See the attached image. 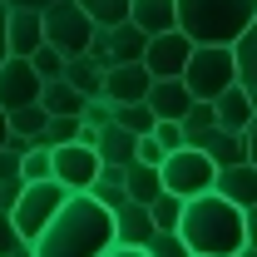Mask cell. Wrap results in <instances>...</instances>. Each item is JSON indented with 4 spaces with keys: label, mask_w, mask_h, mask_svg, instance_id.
<instances>
[{
    "label": "cell",
    "mask_w": 257,
    "mask_h": 257,
    "mask_svg": "<svg viewBox=\"0 0 257 257\" xmlns=\"http://www.w3.org/2000/svg\"><path fill=\"white\" fill-rule=\"evenodd\" d=\"M30 242H35V257H104L114 247V213L94 193H69L64 208Z\"/></svg>",
    "instance_id": "obj_1"
},
{
    "label": "cell",
    "mask_w": 257,
    "mask_h": 257,
    "mask_svg": "<svg viewBox=\"0 0 257 257\" xmlns=\"http://www.w3.org/2000/svg\"><path fill=\"white\" fill-rule=\"evenodd\" d=\"M178 237L188 242L193 257H232L247 247V227H242V208L227 203L223 193H198L183 203V223Z\"/></svg>",
    "instance_id": "obj_2"
},
{
    "label": "cell",
    "mask_w": 257,
    "mask_h": 257,
    "mask_svg": "<svg viewBox=\"0 0 257 257\" xmlns=\"http://www.w3.org/2000/svg\"><path fill=\"white\" fill-rule=\"evenodd\" d=\"M252 15L257 0H178V30L193 45H232Z\"/></svg>",
    "instance_id": "obj_3"
},
{
    "label": "cell",
    "mask_w": 257,
    "mask_h": 257,
    "mask_svg": "<svg viewBox=\"0 0 257 257\" xmlns=\"http://www.w3.org/2000/svg\"><path fill=\"white\" fill-rule=\"evenodd\" d=\"M183 84L193 99H218L227 84H237V55L232 45H193L183 64Z\"/></svg>",
    "instance_id": "obj_4"
},
{
    "label": "cell",
    "mask_w": 257,
    "mask_h": 257,
    "mask_svg": "<svg viewBox=\"0 0 257 257\" xmlns=\"http://www.w3.org/2000/svg\"><path fill=\"white\" fill-rule=\"evenodd\" d=\"M40 15H45V40L60 50L64 60L84 55V50H89V40H94V30H99L94 20L79 10V0H50Z\"/></svg>",
    "instance_id": "obj_5"
},
{
    "label": "cell",
    "mask_w": 257,
    "mask_h": 257,
    "mask_svg": "<svg viewBox=\"0 0 257 257\" xmlns=\"http://www.w3.org/2000/svg\"><path fill=\"white\" fill-rule=\"evenodd\" d=\"M159 173H163V188H168V193H178V198H198V193H213L218 163L208 159L203 149L183 144V149H173V154L159 163Z\"/></svg>",
    "instance_id": "obj_6"
},
{
    "label": "cell",
    "mask_w": 257,
    "mask_h": 257,
    "mask_svg": "<svg viewBox=\"0 0 257 257\" xmlns=\"http://www.w3.org/2000/svg\"><path fill=\"white\" fill-rule=\"evenodd\" d=\"M64 198H69V188H64L60 178L25 183L20 203L10 208V218H15V227H20V237H40V232H45V223H50V218L64 208Z\"/></svg>",
    "instance_id": "obj_7"
},
{
    "label": "cell",
    "mask_w": 257,
    "mask_h": 257,
    "mask_svg": "<svg viewBox=\"0 0 257 257\" xmlns=\"http://www.w3.org/2000/svg\"><path fill=\"white\" fill-rule=\"evenodd\" d=\"M99 168H104V159L94 154V144H55L50 149V173L60 178L69 193H89L99 178Z\"/></svg>",
    "instance_id": "obj_8"
},
{
    "label": "cell",
    "mask_w": 257,
    "mask_h": 257,
    "mask_svg": "<svg viewBox=\"0 0 257 257\" xmlns=\"http://www.w3.org/2000/svg\"><path fill=\"white\" fill-rule=\"evenodd\" d=\"M40 74H35L30 60H20V55H5L0 60V109L10 114V109H25V104H40Z\"/></svg>",
    "instance_id": "obj_9"
},
{
    "label": "cell",
    "mask_w": 257,
    "mask_h": 257,
    "mask_svg": "<svg viewBox=\"0 0 257 257\" xmlns=\"http://www.w3.org/2000/svg\"><path fill=\"white\" fill-rule=\"evenodd\" d=\"M193 55V40L183 30H163V35H149V50H144V64L154 79H183V64Z\"/></svg>",
    "instance_id": "obj_10"
},
{
    "label": "cell",
    "mask_w": 257,
    "mask_h": 257,
    "mask_svg": "<svg viewBox=\"0 0 257 257\" xmlns=\"http://www.w3.org/2000/svg\"><path fill=\"white\" fill-rule=\"evenodd\" d=\"M40 45H45V15L30 10V5H10L5 10V55L30 60Z\"/></svg>",
    "instance_id": "obj_11"
},
{
    "label": "cell",
    "mask_w": 257,
    "mask_h": 257,
    "mask_svg": "<svg viewBox=\"0 0 257 257\" xmlns=\"http://www.w3.org/2000/svg\"><path fill=\"white\" fill-rule=\"evenodd\" d=\"M149 84H154V74H149L144 60L109 64V69H104V99H109V104H144V99H149Z\"/></svg>",
    "instance_id": "obj_12"
},
{
    "label": "cell",
    "mask_w": 257,
    "mask_h": 257,
    "mask_svg": "<svg viewBox=\"0 0 257 257\" xmlns=\"http://www.w3.org/2000/svg\"><path fill=\"white\" fill-rule=\"evenodd\" d=\"M109 213H114V242H124V247H144V242L154 237V213H149V203L124 198V203L109 208Z\"/></svg>",
    "instance_id": "obj_13"
},
{
    "label": "cell",
    "mask_w": 257,
    "mask_h": 257,
    "mask_svg": "<svg viewBox=\"0 0 257 257\" xmlns=\"http://www.w3.org/2000/svg\"><path fill=\"white\" fill-rule=\"evenodd\" d=\"M213 193H223L227 203H237V208H252V203H257V163H252V159H242V163H227V168H218Z\"/></svg>",
    "instance_id": "obj_14"
},
{
    "label": "cell",
    "mask_w": 257,
    "mask_h": 257,
    "mask_svg": "<svg viewBox=\"0 0 257 257\" xmlns=\"http://www.w3.org/2000/svg\"><path fill=\"white\" fill-rule=\"evenodd\" d=\"M188 144H193V149H203V154L218 163V168L247 159V139H242V134H232V128H223V124L203 128V134H198V139H188Z\"/></svg>",
    "instance_id": "obj_15"
},
{
    "label": "cell",
    "mask_w": 257,
    "mask_h": 257,
    "mask_svg": "<svg viewBox=\"0 0 257 257\" xmlns=\"http://www.w3.org/2000/svg\"><path fill=\"white\" fill-rule=\"evenodd\" d=\"M213 109H218V124L232 128V134H242V128L257 119V99L247 94V84H227L223 94L213 99Z\"/></svg>",
    "instance_id": "obj_16"
},
{
    "label": "cell",
    "mask_w": 257,
    "mask_h": 257,
    "mask_svg": "<svg viewBox=\"0 0 257 257\" xmlns=\"http://www.w3.org/2000/svg\"><path fill=\"white\" fill-rule=\"evenodd\" d=\"M144 104L154 109V119H183V114L193 109V94H188L183 79H154Z\"/></svg>",
    "instance_id": "obj_17"
},
{
    "label": "cell",
    "mask_w": 257,
    "mask_h": 257,
    "mask_svg": "<svg viewBox=\"0 0 257 257\" xmlns=\"http://www.w3.org/2000/svg\"><path fill=\"white\" fill-rule=\"evenodd\" d=\"M94 154H99L104 163H119V168H128V163L139 159V134H128L124 124H114V119H109V124L94 134Z\"/></svg>",
    "instance_id": "obj_18"
},
{
    "label": "cell",
    "mask_w": 257,
    "mask_h": 257,
    "mask_svg": "<svg viewBox=\"0 0 257 257\" xmlns=\"http://www.w3.org/2000/svg\"><path fill=\"white\" fill-rule=\"evenodd\" d=\"M99 35H104L114 64H134V60H144V50H149V35L139 30L134 20H124V25H99Z\"/></svg>",
    "instance_id": "obj_19"
},
{
    "label": "cell",
    "mask_w": 257,
    "mask_h": 257,
    "mask_svg": "<svg viewBox=\"0 0 257 257\" xmlns=\"http://www.w3.org/2000/svg\"><path fill=\"white\" fill-rule=\"evenodd\" d=\"M128 20L144 35L178 30V0H134V5H128Z\"/></svg>",
    "instance_id": "obj_20"
},
{
    "label": "cell",
    "mask_w": 257,
    "mask_h": 257,
    "mask_svg": "<svg viewBox=\"0 0 257 257\" xmlns=\"http://www.w3.org/2000/svg\"><path fill=\"white\" fill-rule=\"evenodd\" d=\"M163 193V173H159V163H144V159H134L124 168V198H134V203H154Z\"/></svg>",
    "instance_id": "obj_21"
},
{
    "label": "cell",
    "mask_w": 257,
    "mask_h": 257,
    "mask_svg": "<svg viewBox=\"0 0 257 257\" xmlns=\"http://www.w3.org/2000/svg\"><path fill=\"white\" fill-rule=\"evenodd\" d=\"M40 104H45V114H84V94H79L64 74L40 84Z\"/></svg>",
    "instance_id": "obj_22"
},
{
    "label": "cell",
    "mask_w": 257,
    "mask_h": 257,
    "mask_svg": "<svg viewBox=\"0 0 257 257\" xmlns=\"http://www.w3.org/2000/svg\"><path fill=\"white\" fill-rule=\"evenodd\" d=\"M232 55H237V84H247V94L257 99V15H252V25L232 40Z\"/></svg>",
    "instance_id": "obj_23"
},
{
    "label": "cell",
    "mask_w": 257,
    "mask_h": 257,
    "mask_svg": "<svg viewBox=\"0 0 257 257\" xmlns=\"http://www.w3.org/2000/svg\"><path fill=\"white\" fill-rule=\"evenodd\" d=\"M64 79L79 89L84 99L104 94V64H94L89 55H74V60H64Z\"/></svg>",
    "instance_id": "obj_24"
},
{
    "label": "cell",
    "mask_w": 257,
    "mask_h": 257,
    "mask_svg": "<svg viewBox=\"0 0 257 257\" xmlns=\"http://www.w3.org/2000/svg\"><path fill=\"white\" fill-rule=\"evenodd\" d=\"M89 193H94L104 208H119V203H124V168H119V163H104Z\"/></svg>",
    "instance_id": "obj_25"
},
{
    "label": "cell",
    "mask_w": 257,
    "mask_h": 257,
    "mask_svg": "<svg viewBox=\"0 0 257 257\" xmlns=\"http://www.w3.org/2000/svg\"><path fill=\"white\" fill-rule=\"evenodd\" d=\"M45 124H50V114H45V104H25V109H10V134H25V139H45Z\"/></svg>",
    "instance_id": "obj_26"
},
{
    "label": "cell",
    "mask_w": 257,
    "mask_h": 257,
    "mask_svg": "<svg viewBox=\"0 0 257 257\" xmlns=\"http://www.w3.org/2000/svg\"><path fill=\"white\" fill-rule=\"evenodd\" d=\"M183 203L188 198H178V193L163 188L154 203H149V213H154V227H168V232H178V223H183Z\"/></svg>",
    "instance_id": "obj_27"
},
{
    "label": "cell",
    "mask_w": 257,
    "mask_h": 257,
    "mask_svg": "<svg viewBox=\"0 0 257 257\" xmlns=\"http://www.w3.org/2000/svg\"><path fill=\"white\" fill-rule=\"evenodd\" d=\"M128 5H134V0H79V10H84L94 25H124Z\"/></svg>",
    "instance_id": "obj_28"
},
{
    "label": "cell",
    "mask_w": 257,
    "mask_h": 257,
    "mask_svg": "<svg viewBox=\"0 0 257 257\" xmlns=\"http://www.w3.org/2000/svg\"><path fill=\"white\" fill-rule=\"evenodd\" d=\"M114 124H124L128 134H139V139H144V134H154L159 119H154V109H149V104H114Z\"/></svg>",
    "instance_id": "obj_29"
},
{
    "label": "cell",
    "mask_w": 257,
    "mask_h": 257,
    "mask_svg": "<svg viewBox=\"0 0 257 257\" xmlns=\"http://www.w3.org/2000/svg\"><path fill=\"white\" fill-rule=\"evenodd\" d=\"M144 252H149V257H193L188 242H183L178 232H168V227H154V237L144 242Z\"/></svg>",
    "instance_id": "obj_30"
},
{
    "label": "cell",
    "mask_w": 257,
    "mask_h": 257,
    "mask_svg": "<svg viewBox=\"0 0 257 257\" xmlns=\"http://www.w3.org/2000/svg\"><path fill=\"white\" fill-rule=\"evenodd\" d=\"M20 178H25V183H40V178H55V173H50V144H35L30 154L20 159Z\"/></svg>",
    "instance_id": "obj_31"
},
{
    "label": "cell",
    "mask_w": 257,
    "mask_h": 257,
    "mask_svg": "<svg viewBox=\"0 0 257 257\" xmlns=\"http://www.w3.org/2000/svg\"><path fill=\"white\" fill-rule=\"evenodd\" d=\"M30 64H35V74H40V79H60V74H64V55L50 45V40L30 55Z\"/></svg>",
    "instance_id": "obj_32"
},
{
    "label": "cell",
    "mask_w": 257,
    "mask_h": 257,
    "mask_svg": "<svg viewBox=\"0 0 257 257\" xmlns=\"http://www.w3.org/2000/svg\"><path fill=\"white\" fill-rule=\"evenodd\" d=\"M154 139L163 144V154H173V149H183V144H188V139H183V124H178V119H159V124H154Z\"/></svg>",
    "instance_id": "obj_33"
},
{
    "label": "cell",
    "mask_w": 257,
    "mask_h": 257,
    "mask_svg": "<svg viewBox=\"0 0 257 257\" xmlns=\"http://www.w3.org/2000/svg\"><path fill=\"white\" fill-rule=\"evenodd\" d=\"M79 119H84L89 128H104L109 119H114V104H109L104 94H94V99H84V114H79Z\"/></svg>",
    "instance_id": "obj_34"
},
{
    "label": "cell",
    "mask_w": 257,
    "mask_h": 257,
    "mask_svg": "<svg viewBox=\"0 0 257 257\" xmlns=\"http://www.w3.org/2000/svg\"><path fill=\"white\" fill-rule=\"evenodd\" d=\"M25 193V178H0V213H10Z\"/></svg>",
    "instance_id": "obj_35"
},
{
    "label": "cell",
    "mask_w": 257,
    "mask_h": 257,
    "mask_svg": "<svg viewBox=\"0 0 257 257\" xmlns=\"http://www.w3.org/2000/svg\"><path fill=\"white\" fill-rule=\"evenodd\" d=\"M15 242H25V237H20V227H15V218H10V213H0V257L10 252Z\"/></svg>",
    "instance_id": "obj_36"
},
{
    "label": "cell",
    "mask_w": 257,
    "mask_h": 257,
    "mask_svg": "<svg viewBox=\"0 0 257 257\" xmlns=\"http://www.w3.org/2000/svg\"><path fill=\"white\" fill-rule=\"evenodd\" d=\"M139 159H144V163H163L168 154H163V144L154 139V134H144V139H139Z\"/></svg>",
    "instance_id": "obj_37"
},
{
    "label": "cell",
    "mask_w": 257,
    "mask_h": 257,
    "mask_svg": "<svg viewBox=\"0 0 257 257\" xmlns=\"http://www.w3.org/2000/svg\"><path fill=\"white\" fill-rule=\"evenodd\" d=\"M0 178H20V154L0 149Z\"/></svg>",
    "instance_id": "obj_38"
},
{
    "label": "cell",
    "mask_w": 257,
    "mask_h": 257,
    "mask_svg": "<svg viewBox=\"0 0 257 257\" xmlns=\"http://www.w3.org/2000/svg\"><path fill=\"white\" fill-rule=\"evenodd\" d=\"M242 227H247V247H257V203L242 208Z\"/></svg>",
    "instance_id": "obj_39"
},
{
    "label": "cell",
    "mask_w": 257,
    "mask_h": 257,
    "mask_svg": "<svg viewBox=\"0 0 257 257\" xmlns=\"http://www.w3.org/2000/svg\"><path fill=\"white\" fill-rule=\"evenodd\" d=\"M104 257H149V252H144V247H124V242H114Z\"/></svg>",
    "instance_id": "obj_40"
},
{
    "label": "cell",
    "mask_w": 257,
    "mask_h": 257,
    "mask_svg": "<svg viewBox=\"0 0 257 257\" xmlns=\"http://www.w3.org/2000/svg\"><path fill=\"white\" fill-rule=\"evenodd\" d=\"M242 139H247V159L257 163V119H252V124H247V128H242Z\"/></svg>",
    "instance_id": "obj_41"
},
{
    "label": "cell",
    "mask_w": 257,
    "mask_h": 257,
    "mask_svg": "<svg viewBox=\"0 0 257 257\" xmlns=\"http://www.w3.org/2000/svg\"><path fill=\"white\" fill-rule=\"evenodd\" d=\"M5 257H35V242H30V237H25V242H15V247H10V252H5Z\"/></svg>",
    "instance_id": "obj_42"
},
{
    "label": "cell",
    "mask_w": 257,
    "mask_h": 257,
    "mask_svg": "<svg viewBox=\"0 0 257 257\" xmlns=\"http://www.w3.org/2000/svg\"><path fill=\"white\" fill-rule=\"evenodd\" d=\"M5 10H10V5L0 0V60H5Z\"/></svg>",
    "instance_id": "obj_43"
},
{
    "label": "cell",
    "mask_w": 257,
    "mask_h": 257,
    "mask_svg": "<svg viewBox=\"0 0 257 257\" xmlns=\"http://www.w3.org/2000/svg\"><path fill=\"white\" fill-rule=\"evenodd\" d=\"M5 139H10V114L0 109V149H5Z\"/></svg>",
    "instance_id": "obj_44"
},
{
    "label": "cell",
    "mask_w": 257,
    "mask_h": 257,
    "mask_svg": "<svg viewBox=\"0 0 257 257\" xmlns=\"http://www.w3.org/2000/svg\"><path fill=\"white\" fill-rule=\"evenodd\" d=\"M5 5H30V10H45L50 0H5Z\"/></svg>",
    "instance_id": "obj_45"
},
{
    "label": "cell",
    "mask_w": 257,
    "mask_h": 257,
    "mask_svg": "<svg viewBox=\"0 0 257 257\" xmlns=\"http://www.w3.org/2000/svg\"><path fill=\"white\" fill-rule=\"evenodd\" d=\"M232 257H257V247H237V252H232Z\"/></svg>",
    "instance_id": "obj_46"
}]
</instances>
